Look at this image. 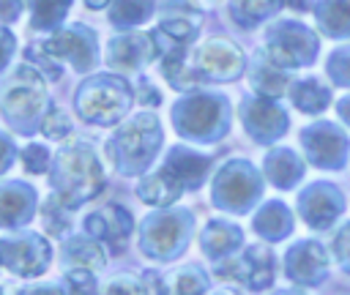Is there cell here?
I'll return each mask as SVG.
<instances>
[{"label": "cell", "mask_w": 350, "mask_h": 295, "mask_svg": "<svg viewBox=\"0 0 350 295\" xmlns=\"http://www.w3.org/2000/svg\"><path fill=\"white\" fill-rule=\"evenodd\" d=\"M293 101L301 112H320L328 104V90L320 82L306 79V82H298L293 87Z\"/></svg>", "instance_id": "obj_3"}, {"label": "cell", "mask_w": 350, "mask_h": 295, "mask_svg": "<svg viewBox=\"0 0 350 295\" xmlns=\"http://www.w3.org/2000/svg\"><path fill=\"white\" fill-rule=\"evenodd\" d=\"M52 208H55V199H49V202L44 205V213H52ZM63 227H68V221H66V219H63V221H60V219H55V216L49 219V229H52V232H63Z\"/></svg>", "instance_id": "obj_11"}, {"label": "cell", "mask_w": 350, "mask_h": 295, "mask_svg": "<svg viewBox=\"0 0 350 295\" xmlns=\"http://www.w3.org/2000/svg\"><path fill=\"white\" fill-rule=\"evenodd\" d=\"M323 27L325 33H350V0H328L323 5Z\"/></svg>", "instance_id": "obj_6"}, {"label": "cell", "mask_w": 350, "mask_h": 295, "mask_svg": "<svg viewBox=\"0 0 350 295\" xmlns=\"http://www.w3.org/2000/svg\"><path fill=\"white\" fill-rule=\"evenodd\" d=\"M331 74H334V79L350 85V49H345L342 55L336 52V55L331 57Z\"/></svg>", "instance_id": "obj_8"}, {"label": "cell", "mask_w": 350, "mask_h": 295, "mask_svg": "<svg viewBox=\"0 0 350 295\" xmlns=\"http://www.w3.org/2000/svg\"><path fill=\"white\" fill-rule=\"evenodd\" d=\"M44 134H49V137H63V134H68V117H66L60 109H52L49 117L44 120Z\"/></svg>", "instance_id": "obj_7"}, {"label": "cell", "mask_w": 350, "mask_h": 295, "mask_svg": "<svg viewBox=\"0 0 350 295\" xmlns=\"http://www.w3.org/2000/svg\"><path fill=\"white\" fill-rule=\"evenodd\" d=\"M25 158H46V150L38 148V145H30V148L25 150ZM27 169H30V172H38V169H44V167L33 161V164H27Z\"/></svg>", "instance_id": "obj_10"}, {"label": "cell", "mask_w": 350, "mask_h": 295, "mask_svg": "<svg viewBox=\"0 0 350 295\" xmlns=\"http://www.w3.org/2000/svg\"><path fill=\"white\" fill-rule=\"evenodd\" d=\"M238 8H249V25H252V19H257V16H262V14H268L271 8H276V0H238V5H235V11Z\"/></svg>", "instance_id": "obj_9"}, {"label": "cell", "mask_w": 350, "mask_h": 295, "mask_svg": "<svg viewBox=\"0 0 350 295\" xmlns=\"http://www.w3.org/2000/svg\"><path fill=\"white\" fill-rule=\"evenodd\" d=\"M268 169H271V178L276 180V186H282V188L293 186V180H298V175H301V164L290 150H276V156L268 158Z\"/></svg>", "instance_id": "obj_5"}, {"label": "cell", "mask_w": 350, "mask_h": 295, "mask_svg": "<svg viewBox=\"0 0 350 295\" xmlns=\"http://www.w3.org/2000/svg\"><path fill=\"white\" fill-rule=\"evenodd\" d=\"M304 145L312 150V158L314 164H323V167H336L342 164V150H345V137L336 134L331 126H314V128H306L304 134Z\"/></svg>", "instance_id": "obj_1"}, {"label": "cell", "mask_w": 350, "mask_h": 295, "mask_svg": "<svg viewBox=\"0 0 350 295\" xmlns=\"http://www.w3.org/2000/svg\"><path fill=\"white\" fill-rule=\"evenodd\" d=\"M287 262H290V276H293V279H304V281L317 279V273H320L323 265H325L323 251H320V246H314V243L298 246V249L290 254Z\"/></svg>", "instance_id": "obj_2"}, {"label": "cell", "mask_w": 350, "mask_h": 295, "mask_svg": "<svg viewBox=\"0 0 350 295\" xmlns=\"http://www.w3.org/2000/svg\"><path fill=\"white\" fill-rule=\"evenodd\" d=\"M334 194L328 191V188H312L309 191V199L314 202V205H304V216L309 219V224H317V227H323V224H328L331 219H334V213H336V199H331Z\"/></svg>", "instance_id": "obj_4"}]
</instances>
